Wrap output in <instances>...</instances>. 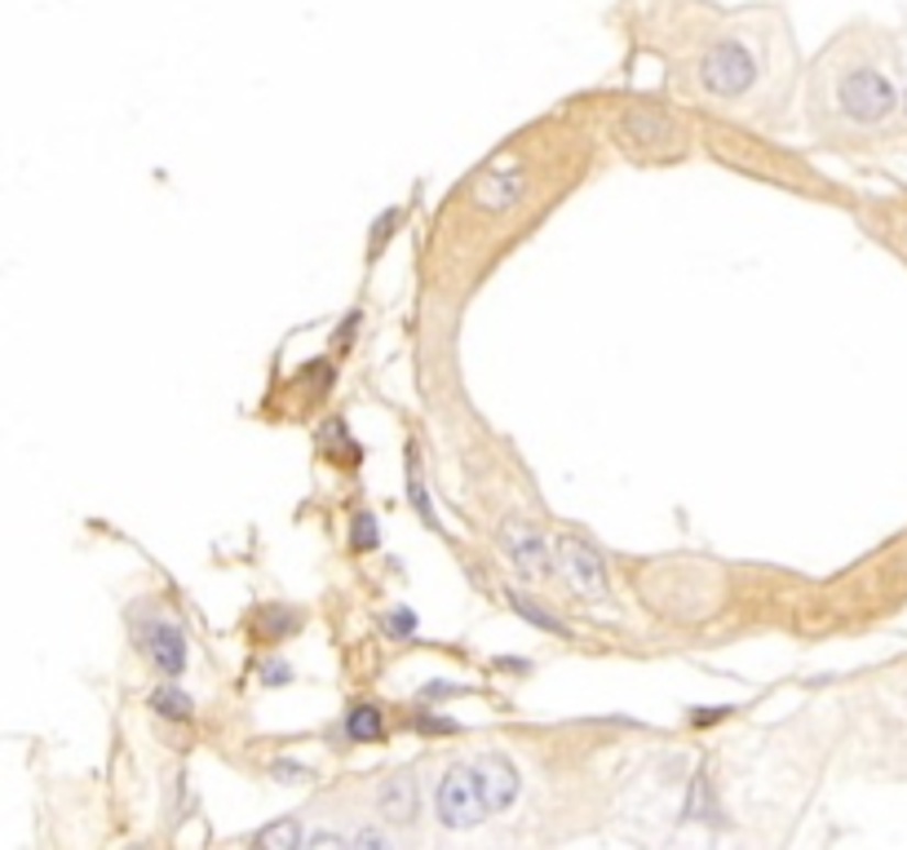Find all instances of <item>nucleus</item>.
I'll list each match as a JSON object with an SVG mask.
<instances>
[{
  "label": "nucleus",
  "mask_w": 907,
  "mask_h": 850,
  "mask_svg": "<svg viewBox=\"0 0 907 850\" xmlns=\"http://www.w3.org/2000/svg\"><path fill=\"white\" fill-rule=\"evenodd\" d=\"M898 107L889 76L867 63L850 58L841 45L828 49L810 71V129L832 137L837 129H876Z\"/></svg>",
  "instance_id": "obj_1"
},
{
  "label": "nucleus",
  "mask_w": 907,
  "mask_h": 850,
  "mask_svg": "<svg viewBox=\"0 0 907 850\" xmlns=\"http://www.w3.org/2000/svg\"><path fill=\"white\" fill-rule=\"evenodd\" d=\"M757 14L726 23L721 32H712V41L699 45V54L690 58V80L704 98L712 102H744L753 98L766 80H771V32H753Z\"/></svg>",
  "instance_id": "obj_2"
},
{
  "label": "nucleus",
  "mask_w": 907,
  "mask_h": 850,
  "mask_svg": "<svg viewBox=\"0 0 907 850\" xmlns=\"http://www.w3.org/2000/svg\"><path fill=\"white\" fill-rule=\"evenodd\" d=\"M434 810H439L443 828H474V824H483L487 802H483L474 762H456V766L443 771V780L434 788Z\"/></svg>",
  "instance_id": "obj_3"
},
{
  "label": "nucleus",
  "mask_w": 907,
  "mask_h": 850,
  "mask_svg": "<svg viewBox=\"0 0 907 850\" xmlns=\"http://www.w3.org/2000/svg\"><path fill=\"white\" fill-rule=\"evenodd\" d=\"M137 647L146 651L151 669L159 677H168V683H173V677H181V669H187V638H181V629L173 620H164V616H146L137 625Z\"/></svg>",
  "instance_id": "obj_4"
},
{
  "label": "nucleus",
  "mask_w": 907,
  "mask_h": 850,
  "mask_svg": "<svg viewBox=\"0 0 907 850\" xmlns=\"http://www.w3.org/2000/svg\"><path fill=\"white\" fill-rule=\"evenodd\" d=\"M558 563H563V576L585 594V598H602L607 594V563L602 554L580 541V537H563L558 541Z\"/></svg>",
  "instance_id": "obj_5"
},
{
  "label": "nucleus",
  "mask_w": 907,
  "mask_h": 850,
  "mask_svg": "<svg viewBox=\"0 0 907 850\" xmlns=\"http://www.w3.org/2000/svg\"><path fill=\"white\" fill-rule=\"evenodd\" d=\"M500 550L513 559V567L531 581H544L550 576V550H544L540 532L531 523H518V519H505L500 523Z\"/></svg>",
  "instance_id": "obj_6"
},
{
  "label": "nucleus",
  "mask_w": 907,
  "mask_h": 850,
  "mask_svg": "<svg viewBox=\"0 0 907 850\" xmlns=\"http://www.w3.org/2000/svg\"><path fill=\"white\" fill-rule=\"evenodd\" d=\"M474 775H478V788H483V802L487 810H509L513 797L522 793V780L513 771V762L505 753H483L474 758Z\"/></svg>",
  "instance_id": "obj_7"
},
{
  "label": "nucleus",
  "mask_w": 907,
  "mask_h": 850,
  "mask_svg": "<svg viewBox=\"0 0 907 850\" xmlns=\"http://www.w3.org/2000/svg\"><path fill=\"white\" fill-rule=\"evenodd\" d=\"M377 810L395 824H412L417 819V780L408 771L399 775H386L381 788H377Z\"/></svg>",
  "instance_id": "obj_8"
},
{
  "label": "nucleus",
  "mask_w": 907,
  "mask_h": 850,
  "mask_svg": "<svg viewBox=\"0 0 907 850\" xmlns=\"http://www.w3.org/2000/svg\"><path fill=\"white\" fill-rule=\"evenodd\" d=\"M518 196H522V174H487L474 187V205L487 209V213H505Z\"/></svg>",
  "instance_id": "obj_9"
},
{
  "label": "nucleus",
  "mask_w": 907,
  "mask_h": 850,
  "mask_svg": "<svg viewBox=\"0 0 907 850\" xmlns=\"http://www.w3.org/2000/svg\"><path fill=\"white\" fill-rule=\"evenodd\" d=\"M381 731H386V718H381V709H373V705H354V709L345 714V736H350L354 744H373V740H381Z\"/></svg>",
  "instance_id": "obj_10"
},
{
  "label": "nucleus",
  "mask_w": 907,
  "mask_h": 850,
  "mask_svg": "<svg viewBox=\"0 0 907 850\" xmlns=\"http://www.w3.org/2000/svg\"><path fill=\"white\" fill-rule=\"evenodd\" d=\"M151 705H155L164 718H177V722H187V718H191V700L181 696V692H173V687L151 692Z\"/></svg>",
  "instance_id": "obj_11"
},
{
  "label": "nucleus",
  "mask_w": 907,
  "mask_h": 850,
  "mask_svg": "<svg viewBox=\"0 0 907 850\" xmlns=\"http://www.w3.org/2000/svg\"><path fill=\"white\" fill-rule=\"evenodd\" d=\"M509 603H513V607H518V616H527L531 625H540V629H550V633H567V629H563V620H554L550 611H540V607H531V603H527L522 594H509Z\"/></svg>",
  "instance_id": "obj_12"
},
{
  "label": "nucleus",
  "mask_w": 907,
  "mask_h": 850,
  "mask_svg": "<svg viewBox=\"0 0 907 850\" xmlns=\"http://www.w3.org/2000/svg\"><path fill=\"white\" fill-rule=\"evenodd\" d=\"M257 846H301V832L297 824H270L257 832Z\"/></svg>",
  "instance_id": "obj_13"
},
{
  "label": "nucleus",
  "mask_w": 907,
  "mask_h": 850,
  "mask_svg": "<svg viewBox=\"0 0 907 850\" xmlns=\"http://www.w3.org/2000/svg\"><path fill=\"white\" fill-rule=\"evenodd\" d=\"M350 541H354V550H373V545H377V519H373V515H358Z\"/></svg>",
  "instance_id": "obj_14"
},
{
  "label": "nucleus",
  "mask_w": 907,
  "mask_h": 850,
  "mask_svg": "<svg viewBox=\"0 0 907 850\" xmlns=\"http://www.w3.org/2000/svg\"><path fill=\"white\" fill-rule=\"evenodd\" d=\"M350 846H395V841H390V832H373L368 828V832H354Z\"/></svg>",
  "instance_id": "obj_15"
},
{
  "label": "nucleus",
  "mask_w": 907,
  "mask_h": 850,
  "mask_svg": "<svg viewBox=\"0 0 907 850\" xmlns=\"http://www.w3.org/2000/svg\"><path fill=\"white\" fill-rule=\"evenodd\" d=\"M386 629H390V633H399V638H408V633L417 629V620H412V611H399L395 620H386Z\"/></svg>",
  "instance_id": "obj_16"
},
{
  "label": "nucleus",
  "mask_w": 907,
  "mask_h": 850,
  "mask_svg": "<svg viewBox=\"0 0 907 850\" xmlns=\"http://www.w3.org/2000/svg\"><path fill=\"white\" fill-rule=\"evenodd\" d=\"M417 727H421V731H452L447 718H417Z\"/></svg>",
  "instance_id": "obj_17"
},
{
  "label": "nucleus",
  "mask_w": 907,
  "mask_h": 850,
  "mask_svg": "<svg viewBox=\"0 0 907 850\" xmlns=\"http://www.w3.org/2000/svg\"><path fill=\"white\" fill-rule=\"evenodd\" d=\"M266 683H288V664H266Z\"/></svg>",
  "instance_id": "obj_18"
}]
</instances>
